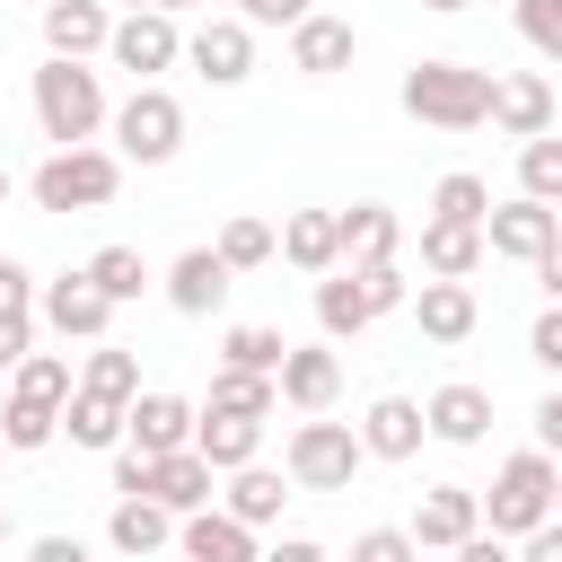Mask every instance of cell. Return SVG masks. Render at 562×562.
<instances>
[{
    "label": "cell",
    "mask_w": 562,
    "mask_h": 562,
    "mask_svg": "<svg viewBox=\"0 0 562 562\" xmlns=\"http://www.w3.org/2000/svg\"><path fill=\"white\" fill-rule=\"evenodd\" d=\"M527 360H536V369H553V378H562V307H553V299H544V316H536V325H527Z\"/></svg>",
    "instance_id": "obj_43"
},
{
    "label": "cell",
    "mask_w": 562,
    "mask_h": 562,
    "mask_svg": "<svg viewBox=\"0 0 562 562\" xmlns=\"http://www.w3.org/2000/svg\"><path fill=\"white\" fill-rule=\"evenodd\" d=\"M0 202H9V167H0Z\"/></svg>",
    "instance_id": "obj_57"
},
{
    "label": "cell",
    "mask_w": 562,
    "mask_h": 562,
    "mask_svg": "<svg viewBox=\"0 0 562 562\" xmlns=\"http://www.w3.org/2000/svg\"><path fill=\"white\" fill-rule=\"evenodd\" d=\"M193 457H202L211 474H237V465L263 457V422H246V413H202V422H193Z\"/></svg>",
    "instance_id": "obj_25"
},
{
    "label": "cell",
    "mask_w": 562,
    "mask_h": 562,
    "mask_svg": "<svg viewBox=\"0 0 562 562\" xmlns=\"http://www.w3.org/2000/svg\"><path fill=\"white\" fill-rule=\"evenodd\" d=\"M448 562H518V553H509V544H501L492 527H474V536H465V544H457Z\"/></svg>",
    "instance_id": "obj_50"
},
{
    "label": "cell",
    "mask_w": 562,
    "mask_h": 562,
    "mask_svg": "<svg viewBox=\"0 0 562 562\" xmlns=\"http://www.w3.org/2000/svg\"><path fill=\"white\" fill-rule=\"evenodd\" d=\"M105 544L132 553V562H149V553L176 544V518H167L158 501H114V509H105Z\"/></svg>",
    "instance_id": "obj_27"
},
{
    "label": "cell",
    "mask_w": 562,
    "mask_h": 562,
    "mask_svg": "<svg viewBox=\"0 0 562 562\" xmlns=\"http://www.w3.org/2000/svg\"><path fill=\"white\" fill-rule=\"evenodd\" d=\"M26 562H97V553H88L79 536H61V527H53V536H35V544H26Z\"/></svg>",
    "instance_id": "obj_48"
},
{
    "label": "cell",
    "mask_w": 562,
    "mask_h": 562,
    "mask_svg": "<svg viewBox=\"0 0 562 562\" xmlns=\"http://www.w3.org/2000/svg\"><path fill=\"white\" fill-rule=\"evenodd\" d=\"M307 9H316V0H246L237 18H246V26H299Z\"/></svg>",
    "instance_id": "obj_46"
},
{
    "label": "cell",
    "mask_w": 562,
    "mask_h": 562,
    "mask_svg": "<svg viewBox=\"0 0 562 562\" xmlns=\"http://www.w3.org/2000/svg\"><path fill=\"white\" fill-rule=\"evenodd\" d=\"M553 483H562V465H553L544 448H518V457H501L492 492H474V501H483V527H492L501 544L536 536V527L553 518Z\"/></svg>",
    "instance_id": "obj_3"
},
{
    "label": "cell",
    "mask_w": 562,
    "mask_h": 562,
    "mask_svg": "<svg viewBox=\"0 0 562 562\" xmlns=\"http://www.w3.org/2000/svg\"><path fill=\"white\" fill-rule=\"evenodd\" d=\"M360 290H369V307H378V316H395V307L413 299V281H404V263H369V272H360Z\"/></svg>",
    "instance_id": "obj_42"
},
{
    "label": "cell",
    "mask_w": 562,
    "mask_h": 562,
    "mask_svg": "<svg viewBox=\"0 0 562 562\" xmlns=\"http://www.w3.org/2000/svg\"><path fill=\"white\" fill-rule=\"evenodd\" d=\"M105 61L132 70V88H158V70L184 61V26H176L167 9H123L114 35H105Z\"/></svg>",
    "instance_id": "obj_7"
},
{
    "label": "cell",
    "mask_w": 562,
    "mask_h": 562,
    "mask_svg": "<svg viewBox=\"0 0 562 562\" xmlns=\"http://www.w3.org/2000/svg\"><path fill=\"white\" fill-rule=\"evenodd\" d=\"M105 9H149V0H105Z\"/></svg>",
    "instance_id": "obj_55"
},
{
    "label": "cell",
    "mask_w": 562,
    "mask_h": 562,
    "mask_svg": "<svg viewBox=\"0 0 562 562\" xmlns=\"http://www.w3.org/2000/svg\"><path fill=\"white\" fill-rule=\"evenodd\" d=\"M553 518H562V483H553Z\"/></svg>",
    "instance_id": "obj_58"
},
{
    "label": "cell",
    "mask_w": 562,
    "mask_h": 562,
    "mask_svg": "<svg viewBox=\"0 0 562 562\" xmlns=\"http://www.w3.org/2000/svg\"><path fill=\"white\" fill-rule=\"evenodd\" d=\"M149 501L167 509V518H193V509H220V474L193 457V448H176V457H158L149 465Z\"/></svg>",
    "instance_id": "obj_22"
},
{
    "label": "cell",
    "mask_w": 562,
    "mask_h": 562,
    "mask_svg": "<svg viewBox=\"0 0 562 562\" xmlns=\"http://www.w3.org/2000/svg\"><path fill=\"white\" fill-rule=\"evenodd\" d=\"M211 255H220L228 272H263V263L281 255V228H272V220H255V211H237V220L211 237Z\"/></svg>",
    "instance_id": "obj_31"
},
{
    "label": "cell",
    "mask_w": 562,
    "mask_h": 562,
    "mask_svg": "<svg viewBox=\"0 0 562 562\" xmlns=\"http://www.w3.org/2000/svg\"><path fill=\"white\" fill-rule=\"evenodd\" d=\"M176 553H184V562H263L255 527H237L228 509H193V518H176Z\"/></svg>",
    "instance_id": "obj_24"
},
{
    "label": "cell",
    "mask_w": 562,
    "mask_h": 562,
    "mask_svg": "<svg viewBox=\"0 0 562 562\" xmlns=\"http://www.w3.org/2000/svg\"><path fill=\"white\" fill-rule=\"evenodd\" d=\"M123 413L132 404H114V395H88V386H70V404H61V430H70V448H123Z\"/></svg>",
    "instance_id": "obj_30"
},
{
    "label": "cell",
    "mask_w": 562,
    "mask_h": 562,
    "mask_svg": "<svg viewBox=\"0 0 562 562\" xmlns=\"http://www.w3.org/2000/svg\"><path fill=\"white\" fill-rule=\"evenodd\" d=\"M351 53H360L351 18H325V9H307V18L290 26V70H307V79H334V70H351Z\"/></svg>",
    "instance_id": "obj_19"
},
{
    "label": "cell",
    "mask_w": 562,
    "mask_h": 562,
    "mask_svg": "<svg viewBox=\"0 0 562 562\" xmlns=\"http://www.w3.org/2000/svg\"><path fill=\"white\" fill-rule=\"evenodd\" d=\"M281 255L299 263V272H342V237H334V211H290L281 220Z\"/></svg>",
    "instance_id": "obj_28"
},
{
    "label": "cell",
    "mask_w": 562,
    "mask_h": 562,
    "mask_svg": "<svg viewBox=\"0 0 562 562\" xmlns=\"http://www.w3.org/2000/svg\"><path fill=\"white\" fill-rule=\"evenodd\" d=\"M369 325H378V307H369L360 272H325V281H316V334H325V342H351V334H369Z\"/></svg>",
    "instance_id": "obj_26"
},
{
    "label": "cell",
    "mask_w": 562,
    "mask_h": 562,
    "mask_svg": "<svg viewBox=\"0 0 562 562\" xmlns=\"http://www.w3.org/2000/svg\"><path fill=\"white\" fill-rule=\"evenodd\" d=\"M26 351H35V316H0V378H18Z\"/></svg>",
    "instance_id": "obj_45"
},
{
    "label": "cell",
    "mask_w": 562,
    "mask_h": 562,
    "mask_svg": "<svg viewBox=\"0 0 562 562\" xmlns=\"http://www.w3.org/2000/svg\"><path fill=\"white\" fill-rule=\"evenodd\" d=\"M518 562H562V518H544L536 536H518Z\"/></svg>",
    "instance_id": "obj_49"
},
{
    "label": "cell",
    "mask_w": 562,
    "mask_h": 562,
    "mask_svg": "<svg viewBox=\"0 0 562 562\" xmlns=\"http://www.w3.org/2000/svg\"><path fill=\"white\" fill-rule=\"evenodd\" d=\"M281 404L290 413H334V395H342V360H334V342H290V360H281Z\"/></svg>",
    "instance_id": "obj_14"
},
{
    "label": "cell",
    "mask_w": 562,
    "mask_h": 562,
    "mask_svg": "<svg viewBox=\"0 0 562 562\" xmlns=\"http://www.w3.org/2000/svg\"><path fill=\"white\" fill-rule=\"evenodd\" d=\"M202 413H246V422H272L281 413V386L255 378V369H211V404Z\"/></svg>",
    "instance_id": "obj_35"
},
{
    "label": "cell",
    "mask_w": 562,
    "mask_h": 562,
    "mask_svg": "<svg viewBox=\"0 0 562 562\" xmlns=\"http://www.w3.org/2000/svg\"><path fill=\"white\" fill-rule=\"evenodd\" d=\"M395 105L413 123H430V132H474V123H492V70H474V61H413Z\"/></svg>",
    "instance_id": "obj_1"
},
{
    "label": "cell",
    "mask_w": 562,
    "mask_h": 562,
    "mask_svg": "<svg viewBox=\"0 0 562 562\" xmlns=\"http://www.w3.org/2000/svg\"><path fill=\"white\" fill-rule=\"evenodd\" d=\"M220 509L237 518V527H281V509H290V474H272V465H237V474H220Z\"/></svg>",
    "instance_id": "obj_23"
},
{
    "label": "cell",
    "mask_w": 562,
    "mask_h": 562,
    "mask_svg": "<svg viewBox=\"0 0 562 562\" xmlns=\"http://www.w3.org/2000/svg\"><path fill=\"white\" fill-rule=\"evenodd\" d=\"M413 325H422V342H439V351H457L474 325H483V307H474V281H422L413 299Z\"/></svg>",
    "instance_id": "obj_13"
},
{
    "label": "cell",
    "mask_w": 562,
    "mask_h": 562,
    "mask_svg": "<svg viewBox=\"0 0 562 562\" xmlns=\"http://www.w3.org/2000/svg\"><path fill=\"white\" fill-rule=\"evenodd\" d=\"M527 272H536V290H544V299H553V307H562V237H553V246H544V255H536V263H527Z\"/></svg>",
    "instance_id": "obj_52"
},
{
    "label": "cell",
    "mask_w": 562,
    "mask_h": 562,
    "mask_svg": "<svg viewBox=\"0 0 562 562\" xmlns=\"http://www.w3.org/2000/svg\"><path fill=\"white\" fill-rule=\"evenodd\" d=\"M35 316L61 334V342H105L114 334V307H105V290L70 263V272H53V281H35Z\"/></svg>",
    "instance_id": "obj_8"
},
{
    "label": "cell",
    "mask_w": 562,
    "mask_h": 562,
    "mask_svg": "<svg viewBox=\"0 0 562 562\" xmlns=\"http://www.w3.org/2000/svg\"><path fill=\"white\" fill-rule=\"evenodd\" d=\"M0 457H9V439H0Z\"/></svg>",
    "instance_id": "obj_60"
},
{
    "label": "cell",
    "mask_w": 562,
    "mask_h": 562,
    "mask_svg": "<svg viewBox=\"0 0 562 562\" xmlns=\"http://www.w3.org/2000/svg\"><path fill=\"white\" fill-rule=\"evenodd\" d=\"M79 386H88V395H114V404H132V395H140V351H123V342H97V351L79 360Z\"/></svg>",
    "instance_id": "obj_37"
},
{
    "label": "cell",
    "mask_w": 562,
    "mask_h": 562,
    "mask_svg": "<svg viewBox=\"0 0 562 562\" xmlns=\"http://www.w3.org/2000/svg\"><path fill=\"white\" fill-rule=\"evenodd\" d=\"M474 527H483V501H474L465 483H430V492L413 501V527H404V536H413L422 553H457Z\"/></svg>",
    "instance_id": "obj_12"
},
{
    "label": "cell",
    "mask_w": 562,
    "mask_h": 562,
    "mask_svg": "<svg viewBox=\"0 0 562 562\" xmlns=\"http://www.w3.org/2000/svg\"><path fill=\"white\" fill-rule=\"evenodd\" d=\"M228 9H246V0H228Z\"/></svg>",
    "instance_id": "obj_59"
},
{
    "label": "cell",
    "mask_w": 562,
    "mask_h": 562,
    "mask_svg": "<svg viewBox=\"0 0 562 562\" xmlns=\"http://www.w3.org/2000/svg\"><path fill=\"white\" fill-rule=\"evenodd\" d=\"M334 237H342V272H369V263H395L404 220L386 202H351V211H334Z\"/></svg>",
    "instance_id": "obj_18"
},
{
    "label": "cell",
    "mask_w": 562,
    "mask_h": 562,
    "mask_svg": "<svg viewBox=\"0 0 562 562\" xmlns=\"http://www.w3.org/2000/svg\"><path fill=\"white\" fill-rule=\"evenodd\" d=\"M518 193H527V202H544V211H562V132L518 140Z\"/></svg>",
    "instance_id": "obj_38"
},
{
    "label": "cell",
    "mask_w": 562,
    "mask_h": 562,
    "mask_svg": "<svg viewBox=\"0 0 562 562\" xmlns=\"http://www.w3.org/2000/svg\"><path fill=\"white\" fill-rule=\"evenodd\" d=\"M263 562H325V544H316V536H272Z\"/></svg>",
    "instance_id": "obj_51"
},
{
    "label": "cell",
    "mask_w": 562,
    "mask_h": 562,
    "mask_svg": "<svg viewBox=\"0 0 562 562\" xmlns=\"http://www.w3.org/2000/svg\"><path fill=\"white\" fill-rule=\"evenodd\" d=\"M281 360H290V334H281V325H228V334H220V369L281 378Z\"/></svg>",
    "instance_id": "obj_33"
},
{
    "label": "cell",
    "mask_w": 562,
    "mask_h": 562,
    "mask_svg": "<svg viewBox=\"0 0 562 562\" xmlns=\"http://www.w3.org/2000/svg\"><path fill=\"white\" fill-rule=\"evenodd\" d=\"M422 9H439V18H457V9H474V0H422Z\"/></svg>",
    "instance_id": "obj_54"
},
{
    "label": "cell",
    "mask_w": 562,
    "mask_h": 562,
    "mask_svg": "<svg viewBox=\"0 0 562 562\" xmlns=\"http://www.w3.org/2000/svg\"><path fill=\"white\" fill-rule=\"evenodd\" d=\"M351 430H360V448H369V457H386V465L422 457V439H430V430H422V404H413V395H378V404H369V413H360Z\"/></svg>",
    "instance_id": "obj_21"
},
{
    "label": "cell",
    "mask_w": 562,
    "mask_h": 562,
    "mask_svg": "<svg viewBox=\"0 0 562 562\" xmlns=\"http://www.w3.org/2000/svg\"><path fill=\"white\" fill-rule=\"evenodd\" d=\"M0 439H9V457H35V448H53L61 439V413H44V404H0Z\"/></svg>",
    "instance_id": "obj_39"
},
{
    "label": "cell",
    "mask_w": 562,
    "mask_h": 562,
    "mask_svg": "<svg viewBox=\"0 0 562 562\" xmlns=\"http://www.w3.org/2000/svg\"><path fill=\"white\" fill-rule=\"evenodd\" d=\"M26 193H35V211H53V220H70V211H105L114 193H123V158L114 149H53L35 176H26Z\"/></svg>",
    "instance_id": "obj_4"
},
{
    "label": "cell",
    "mask_w": 562,
    "mask_h": 562,
    "mask_svg": "<svg viewBox=\"0 0 562 562\" xmlns=\"http://www.w3.org/2000/svg\"><path fill=\"white\" fill-rule=\"evenodd\" d=\"M0 316H35V272L18 255H0Z\"/></svg>",
    "instance_id": "obj_44"
},
{
    "label": "cell",
    "mask_w": 562,
    "mask_h": 562,
    "mask_svg": "<svg viewBox=\"0 0 562 562\" xmlns=\"http://www.w3.org/2000/svg\"><path fill=\"white\" fill-rule=\"evenodd\" d=\"M509 18H518V35H527V53L562 70V0H509Z\"/></svg>",
    "instance_id": "obj_40"
},
{
    "label": "cell",
    "mask_w": 562,
    "mask_h": 562,
    "mask_svg": "<svg viewBox=\"0 0 562 562\" xmlns=\"http://www.w3.org/2000/svg\"><path fill=\"white\" fill-rule=\"evenodd\" d=\"M351 562H422V544L404 527H360L351 536Z\"/></svg>",
    "instance_id": "obj_41"
},
{
    "label": "cell",
    "mask_w": 562,
    "mask_h": 562,
    "mask_svg": "<svg viewBox=\"0 0 562 562\" xmlns=\"http://www.w3.org/2000/svg\"><path fill=\"white\" fill-rule=\"evenodd\" d=\"M70 386H79V378H70V351H26L18 378H9V395H18V404H44V413H61Z\"/></svg>",
    "instance_id": "obj_34"
},
{
    "label": "cell",
    "mask_w": 562,
    "mask_h": 562,
    "mask_svg": "<svg viewBox=\"0 0 562 562\" xmlns=\"http://www.w3.org/2000/svg\"><path fill=\"white\" fill-rule=\"evenodd\" d=\"M483 263V228H465V220H422V272L430 281H465Z\"/></svg>",
    "instance_id": "obj_29"
},
{
    "label": "cell",
    "mask_w": 562,
    "mask_h": 562,
    "mask_svg": "<svg viewBox=\"0 0 562 562\" xmlns=\"http://www.w3.org/2000/svg\"><path fill=\"white\" fill-rule=\"evenodd\" d=\"M114 35V9L105 0H44V53L53 61H97Z\"/></svg>",
    "instance_id": "obj_16"
},
{
    "label": "cell",
    "mask_w": 562,
    "mask_h": 562,
    "mask_svg": "<svg viewBox=\"0 0 562 562\" xmlns=\"http://www.w3.org/2000/svg\"><path fill=\"white\" fill-rule=\"evenodd\" d=\"M0 544H9V501H0Z\"/></svg>",
    "instance_id": "obj_56"
},
{
    "label": "cell",
    "mask_w": 562,
    "mask_h": 562,
    "mask_svg": "<svg viewBox=\"0 0 562 562\" xmlns=\"http://www.w3.org/2000/svg\"><path fill=\"white\" fill-rule=\"evenodd\" d=\"M105 132H114V158L123 167H167L184 149V105H176V88H132L105 114Z\"/></svg>",
    "instance_id": "obj_6"
},
{
    "label": "cell",
    "mask_w": 562,
    "mask_h": 562,
    "mask_svg": "<svg viewBox=\"0 0 562 562\" xmlns=\"http://www.w3.org/2000/svg\"><path fill=\"white\" fill-rule=\"evenodd\" d=\"M228 281H237V272H228L211 246H184V255L167 263V307H176V316H220Z\"/></svg>",
    "instance_id": "obj_20"
},
{
    "label": "cell",
    "mask_w": 562,
    "mask_h": 562,
    "mask_svg": "<svg viewBox=\"0 0 562 562\" xmlns=\"http://www.w3.org/2000/svg\"><path fill=\"white\" fill-rule=\"evenodd\" d=\"M193 404L184 395H167V386H140L132 395V413H123V448H140V457H176V448H193Z\"/></svg>",
    "instance_id": "obj_10"
},
{
    "label": "cell",
    "mask_w": 562,
    "mask_h": 562,
    "mask_svg": "<svg viewBox=\"0 0 562 562\" xmlns=\"http://www.w3.org/2000/svg\"><path fill=\"white\" fill-rule=\"evenodd\" d=\"M79 272H88V281L105 290V307H132V299H140V290L158 281V272L140 263V246H97V255H88Z\"/></svg>",
    "instance_id": "obj_32"
},
{
    "label": "cell",
    "mask_w": 562,
    "mask_h": 562,
    "mask_svg": "<svg viewBox=\"0 0 562 562\" xmlns=\"http://www.w3.org/2000/svg\"><path fill=\"white\" fill-rule=\"evenodd\" d=\"M184 61H193L211 88H246V79H255V26H246V18H202V26L184 35Z\"/></svg>",
    "instance_id": "obj_9"
},
{
    "label": "cell",
    "mask_w": 562,
    "mask_h": 562,
    "mask_svg": "<svg viewBox=\"0 0 562 562\" xmlns=\"http://www.w3.org/2000/svg\"><path fill=\"white\" fill-rule=\"evenodd\" d=\"M149 9H167V18H184V9H202V0H149Z\"/></svg>",
    "instance_id": "obj_53"
},
{
    "label": "cell",
    "mask_w": 562,
    "mask_h": 562,
    "mask_svg": "<svg viewBox=\"0 0 562 562\" xmlns=\"http://www.w3.org/2000/svg\"><path fill=\"white\" fill-rule=\"evenodd\" d=\"M105 79L88 70V61H53L44 53V70H35V132L53 140V149H88L97 132H105Z\"/></svg>",
    "instance_id": "obj_2"
},
{
    "label": "cell",
    "mask_w": 562,
    "mask_h": 562,
    "mask_svg": "<svg viewBox=\"0 0 562 562\" xmlns=\"http://www.w3.org/2000/svg\"><path fill=\"white\" fill-rule=\"evenodd\" d=\"M536 448L562 465V386H553V395H536Z\"/></svg>",
    "instance_id": "obj_47"
},
{
    "label": "cell",
    "mask_w": 562,
    "mask_h": 562,
    "mask_svg": "<svg viewBox=\"0 0 562 562\" xmlns=\"http://www.w3.org/2000/svg\"><path fill=\"white\" fill-rule=\"evenodd\" d=\"M422 430L448 439V448H483V439H492V395H483L474 378H448V386L422 404Z\"/></svg>",
    "instance_id": "obj_15"
},
{
    "label": "cell",
    "mask_w": 562,
    "mask_h": 562,
    "mask_svg": "<svg viewBox=\"0 0 562 562\" xmlns=\"http://www.w3.org/2000/svg\"><path fill=\"white\" fill-rule=\"evenodd\" d=\"M360 465H369L360 430H351V422H325V413H307V422L290 430V448H281L290 492H351V483H360Z\"/></svg>",
    "instance_id": "obj_5"
},
{
    "label": "cell",
    "mask_w": 562,
    "mask_h": 562,
    "mask_svg": "<svg viewBox=\"0 0 562 562\" xmlns=\"http://www.w3.org/2000/svg\"><path fill=\"white\" fill-rule=\"evenodd\" d=\"M492 123H501L509 140H544V132H553V79H544V70L492 79Z\"/></svg>",
    "instance_id": "obj_17"
},
{
    "label": "cell",
    "mask_w": 562,
    "mask_h": 562,
    "mask_svg": "<svg viewBox=\"0 0 562 562\" xmlns=\"http://www.w3.org/2000/svg\"><path fill=\"white\" fill-rule=\"evenodd\" d=\"M430 220H465V228H483V220H492V184H483L474 167H448V176L430 184Z\"/></svg>",
    "instance_id": "obj_36"
},
{
    "label": "cell",
    "mask_w": 562,
    "mask_h": 562,
    "mask_svg": "<svg viewBox=\"0 0 562 562\" xmlns=\"http://www.w3.org/2000/svg\"><path fill=\"white\" fill-rule=\"evenodd\" d=\"M553 237H562V211H544V202H527V193L492 202V220H483V255H509V263H536Z\"/></svg>",
    "instance_id": "obj_11"
}]
</instances>
